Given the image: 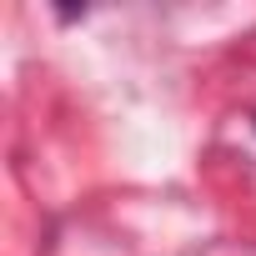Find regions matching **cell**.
Returning a JSON list of instances; mask_svg holds the SVG:
<instances>
[]
</instances>
